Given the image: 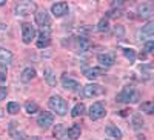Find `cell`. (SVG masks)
I'll return each instance as SVG.
<instances>
[{
    "label": "cell",
    "mask_w": 154,
    "mask_h": 140,
    "mask_svg": "<svg viewBox=\"0 0 154 140\" xmlns=\"http://www.w3.org/2000/svg\"><path fill=\"white\" fill-rule=\"evenodd\" d=\"M48 106L53 109L57 116H65L68 112V103L66 100L60 97V96H51L49 100H48Z\"/></svg>",
    "instance_id": "cell-1"
},
{
    "label": "cell",
    "mask_w": 154,
    "mask_h": 140,
    "mask_svg": "<svg viewBox=\"0 0 154 140\" xmlns=\"http://www.w3.org/2000/svg\"><path fill=\"white\" fill-rule=\"evenodd\" d=\"M139 93L134 90L133 86H125L123 90L117 94V97H116V100L119 102V103H136V102H139Z\"/></svg>",
    "instance_id": "cell-2"
},
{
    "label": "cell",
    "mask_w": 154,
    "mask_h": 140,
    "mask_svg": "<svg viewBox=\"0 0 154 140\" xmlns=\"http://www.w3.org/2000/svg\"><path fill=\"white\" fill-rule=\"evenodd\" d=\"M105 93V88L103 86H100V85H96V83H89L86 86H83V90H82V94L83 97L86 99H93V97H99Z\"/></svg>",
    "instance_id": "cell-3"
},
{
    "label": "cell",
    "mask_w": 154,
    "mask_h": 140,
    "mask_svg": "<svg viewBox=\"0 0 154 140\" xmlns=\"http://www.w3.org/2000/svg\"><path fill=\"white\" fill-rule=\"evenodd\" d=\"M35 9H37V6L32 2H19L14 6L16 16H29V14H32Z\"/></svg>",
    "instance_id": "cell-4"
},
{
    "label": "cell",
    "mask_w": 154,
    "mask_h": 140,
    "mask_svg": "<svg viewBox=\"0 0 154 140\" xmlns=\"http://www.w3.org/2000/svg\"><path fill=\"white\" fill-rule=\"evenodd\" d=\"M35 23L42 28V31H49V26H51V19H49L48 12H46L45 9L37 11V12H35Z\"/></svg>",
    "instance_id": "cell-5"
},
{
    "label": "cell",
    "mask_w": 154,
    "mask_h": 140,
    "mask_svg": "<svg viewBox=\"0 0 154 140\" xmlns=\"http://www.w3.org/2000/svg\"><path fill=\"white\" fill-rule=\"evenodd\" d=\"M88 114H89V119H91V120H99L102 117H105L106 111H105V106H103L102 102H96V103L91 105Z\"/></svg>",
    "instance_id": "cell-6"
},
{
    "label": "cell",
    "mask_w": 154,
    "mask_h": 140,
    "mask_svg": "<svg viewBox=\"0 0 154 140\" xmlns=\"http://www.w3.org/2000/svg\"><path fill=\"white\" fill-rule=\"evenodd\" d=\"M152 35H154V23H146L145 26H142V29L137 31V40L148 42V40H152Z\"/></svg>",
    "instance_id": "cell-7"
},
{
    "label": "cell",
    "mask_w": 154,
    "mask_h": 140,
    "mask_svg": "<svg viewBox=\"0 0 154 140\" xmlns=\"http://www.w3.org/2000/svg\"><path fill=\"white\" fill-rule=\"evenodd\" d=\"M35 37V28L31 23H23L22 25V39L25 43H31Z\"/></svg>",
    "instance_id": "cell-8"
},
{
    "label": "cell",
    "mask_w": 154,
    "mask_h": 140,
    "mask_svg": "<svg viewBox=\"0 0 154 140\" xmlns=\"http://www.w3.org/2000/svg\"><path fill=\"white\" fill-rule=\"evenodd\" d=\"M54 123V116L51 112H40V116L37 117V125L40 126V128H49L51 125Z\"/></svg>",
    "instance_id": "cell-9"
},
{
    "label": "cell",
    "mask_w": 154,
    "mask_h": 140,
    "mask_svg": "<svg viewBox=\"0 0 154 140\" xmlns=\"http://www.w3.org/2000/svg\"><path fill=\"white\" fill-rule=\"evenodd\" d=\"M68 11H69V6H68L66 2H57L51 6V12H53L56 17H63L65 14H68Z\"/></svg>",
    "instance_id": "cell-10"
},
{
    "label": "cell",
    "mask_w": 154,
    "mask_h": 140,
    "mask_svg": "<svg viewBox=\"0 0 154 140\" xmlns=\"http://www.w3.org/2000/svg\"><path fill=\"white\" fill-rule=\"evenodd\" d=\"M62 85L68 91H77V90H80V83L77 82V80H74V79H71V77H68V74H63L62 75Z\"/></svg>",
    "instance_id": "cell-11"
},
{
    "label": "cell",
    "mask_w": 154,
    "mask_h": 140,
    "mask_svg": "<svg viewBox=\"0 0 154 140\" xmlns=\"http://www.w3.org/2000/svg\"><path fill=\"white\" fill-rule=\"evenodd\" d=\"M152 12H154V9H152L151 3H140L137 6V14H139V17H142V19H151Z\"/></svg>",
    "instance_id": "cell-12"
},
{
    "label": "cell",
    "mask_w": 154,
    "mask_h": 140,
    "mask_svg": "<svg viewBox=\"0 0 154 140\" xmlns=\"http://www.w3.org/2000/svg\"><path fill=\"white\" fill-rule=\"evenodd\" d=\"M8 131H9V135L14 138V140H25V132H23V129L19 128V125L16 122H11L9 123Z\"/></svg>",
    "instance_id": "cell-13"
},
{
    "label": "cell",
    "mask_w": 154,
    "mask_h": 140,
    "mask_svg": "<svg viewBox=\"0 0 154 140\" xmlns=\"http://www.w3.org/2000/svg\"><path fill=\"white\" fill-rule=\"evenodd\" d=\"M97 62L100 63V68H109V66H112L114 65V54H108V53H105V54H99L97 56Z\"/></svg>",
    "instance_id": "cell-14"
},
{
    "label": "cell",
    "mask_w": 154,
    "mask_h": 140,
    "mask_svg": "<svg viewBox=\"0 0 154 140\" xmlns=\"http://www.w3.org/2000/svg\"><path fill=\"white\" fill-rule=\"evenodd\" d=\"M83 74L86 75V79L93 80V79L99 77V75H103V74H105V69H103V68H97V66H94V68H88V69H85Z\"/></svg>",
    "instance_id": "cell-15"
},
{
    "label": "cell",
    "mask_w": 154,
    "mask_h": 140,
    "mask_svg": "<svg viewBox=\"0 0 154 140\" xmlns=\"http://www.w3.org/2000/svg\"><path fill=\"white\" fill-rule=\"evenodd\" d=\"M80 132H82L80 125H79V123H74L71 128L66 129V137H69L71 140H77V138L80 137Z\"/></svg>",
    "instance_id": "cell-16"
},
{
    "label": "cell",
    "mask_w": 154,
    "mask_h": 140,
    "mask_svg": "<svg viewBox=\"0 0 154 140\" xmlns=\"http://www.w3.org/2000/svg\"><path fill=\"white\" fill-rule=\"evenodd\" d=\"M105 132L108 134V137H112V138H117L120 140L122 138V131L117 128V126H114V125H106V128H105Z\"/></svg>",
    "instance_id": "cell-17"
},
{
    "label": "cell",
    "mask_w": 154,
    "mask_h": 140,
    "mask_svg": "<svg viewBox=\"0 0 154 140\" xmlns=\"http://www.w3.org/2000/svg\"><path fill=\"white\" fill-rule=\"evenodd\" d=\"M75 45H77V49H79L80 53H85V51H88L91 48V42H89L86 37H77Z\"/></svg>",
    "instance_id": "cell-18"
},
{
    "label": "cell",
    "mask_w": 154,
    "mask_h": 140,
    "mask_svg": "<svg viewBox=\"0 0 154 140\" xmlns=\"http://www.w3.org/2000/svg\"><path fill=\"white\" fill-rule=\"evenodd\" d=\"M49 43H51L49 31H40V35H38V40H37V48H45Z\"/></svg>",
    "instance_id": "cell-19"
},
{
    "label": "cell",
    "mask_w": 154,
    "mask_h": 140,
    "mask_svg": "<svg viewBox=\"0 0 154 140\" xmlns=\"http://www.w3.org/2000/svg\"><path fill=\"white\" fill-rule=\"evenodd\" d=\"M34 77H35V69L34 68H26V69H23V72L20 75V80L23 83H29Z\"/></svg>",
    "instance_id": "cell-20"
},
{
    "label": "cell",
    "mask_w": 154,
    "mask_h": 140,
    "mask_svg": "<svg viewBox=\"0 0 154 140\" xmlns=\"http://www.w3.org/2000/svg\"><path fill=\"white\" fill-rule=\"evenodd\" d=\"M43 79L46 80V83H48L49 86H56V83H57L54 71H53V69H49V68H46V69L43 71Z\"/></svg>",
    "instance_id": "cell-21"
},
{
    "label": "cell",
    "mask_w": 154,
    "mask_h": 140,
    "mask_svg": "<svg viewBox=\"0 0 154 140\" xmlns=\"http://www.w3.org/2000/svg\"><path fill=\"white\" fill-rule=\"evenodd\" d=\"M12 60V54H11V51L8 49H3V48H0V65H3L6 66L8 63Z\"/></svg>",
    "instance_id": "cell-22"
},
{
    "label": "cell",
    "mask_w": 154,
    "mask_h": 140,
    "mask_svg": "<svg viewBox=\"0 0 154 140\" xmlns=\"http://www.w3.org/2000/svg\"><path fill=\"white\" fill-rule=\"evenodd\" d=\"M85 111H86V108H85V105H83V103H77V105L72 108V111H71V116H72V117L83 116Z\"/></svg>",
    "instance_id": "cell-23"
},
{
    "label": "cell",
    "mask_w": 154,
    "mask_h": 140,
    "mask_svg": "<svg viewBox=\"0 0 154 140\" xmlns=\"http://www.w3.org/2000/svg\"><path fill=\"white\" fill-rule=\"evenodd\" d=\"M140 111H143L146 114H152L154 112V103L151 100H146L143 103H140Z\"/></svg>",
    "instance_id": "cell-24"
},
{
    "label": "cell",
    "mask_w": 154,
    "mask_h": 140,
    "mask_svg": "<svg viewBox=\"0 0 154 140\" xmlns=\"http://www.w3.org/2000/svg\"><path fill=\"white\" fill-rule=\"evenodd\" d=\"M123 56L130 60V63H134L136 62V51L133 48H125L123 49Z\"/></svg>",
    "instance_id": "cell-25"
},
{
    "label": "cell",
    "mask_w": 154,
    "mask_h": 140,
    "mask_svg": "<svg viewBox=\"0 0 154 140\" xmlns=\"http://www.w3.org/2000/svg\"><path fill=\"white\" fill-rule=\"evenodd\" d=\"M25 109H26L28 114H35V112H38V105L35 103V102H26Z\"/></svg>",
    "instance_id": "cell-26"
},
{
    "label": "cell",
    "mask_w": 154,
    "mask_h": 140,
    "mask_svg": "<svg viewBox=\"0 0 154 140\" xmlns=\"http://www.w3.org/2000/svg\"><path fill=\"white\" fill-rule=\"evenodd\" d=\"M140 72H142V75H145L146 79H149L152 75V66L149 65V63H146V65H142L140 66Z\"/></svg>",
    "instance_id": "cell-27"
},
{
    "label": "cell",
    "mask_w": 154,
    "mask_h": 140,
    "mask_svg": "<svg viewBox=\"0 0 154 140\" xmlns=\"http://www.w3.org/2000/svg\"><path fill=\"white\" fill-rule=\"evenodd\" d=\"M97 29H99L100 32H105V31H108V29H109V23H108V17H105V19H102V20L99 22V25H97Z\"/></svg>",
    "instance_id": "cell-28"
},
{
    "label": "cell",
    "mask_w": 154,
    "mask_h": 140,
    "mask_svg": "<svg viewBox=\"0 0 154 140\" xmlns=\"http://www.w3.org/2000/svg\"><path fill=\"white\" fill-rule=\"evenodd\" d=\"M63 135H66V131H65V128H63V125H57L56 129H54V137H57L59 140H62Z\"/></svg>",
    "instance_id": "cell-29"
},
{
    "label": "cell",
    "mask_w": 154,
    "mask_h": 140,
    "mask_svg": "<svg viewBox=\"0 0 154 140\" xmlns=\"http://www.w3.org/2000/svg\"><path fill=\"white\" fill-rule=\"evenodd\" d=\"M6 109H8L9 114H17L19 109H20V105L16 103V102H9V103L6 105Z\"/></svg>",
    "instance_id": "cell-30"
},
{
    "label": "cell",
    "mask_w": 154,
    "mask_h": 140,
    "mask_svg": "<svg viewBox=\"0 0 154 140\" xmlns=\"http://www.w3.org/2000/svg\"><path fill=\"white\" fill-rule=\"evenodd\" d=\"M142 126H143V120H142V117L137 116V114H136V116H133V128H134V129H140Z\"/></svg>",
    "instance_id": "cell-31"
},
{
    "label": "cell",
    "mask_w": 154,
    "mask_h": 140,
    "mask_svg": "<svg viewBox=\"0 0 154 140\" xmlns=\"http://www.w3.org/2000/svg\"><path fill=\"white\" fill-rule=\"evenodd\" d=\"M6 80V66L0 65V82H5Z\"/></svg>",
    "instance_id": "cell-32"
},
{
    "label": "cell",
    "mask_w": 154,
    "mask_h": 140,
    "mask_svg": "<svg viewBox=\"0 0 154 140\" xmlns=\"http://www.w3.org/2000/svg\"><path fill=\"white\" fill-rule=\"evenodd\" d=\"M152 48H154V42H152V40H148V42L145 43V51H146V53H151Z\"/></svg>",
    "instance_id": "cell-33"
},
{
    "label": "cell",
    "mask_w": 154,
    "mask_h": 140,
    "mask_svg": "<svg viewBox=\"0 0 154 140\" xmlns=\"http://www.w3.org/2000/svg\"><path fill=\"white\" fill-rule=\"evenodd\" d=\"M6 94H8V90H6V88H3V86H0V102L5 100Z\"/></svg>",
    "instance_id": "cell-34"
},
{
    "label": "cell",
    "mask_w": 154,
    "mask_h": 140,
    "mask_svg": "<svg viewBox=\"0 0 154 140\" xmlns=\"http://www.w3.org/2000/svg\"><path fill=\"white\" fill-rule=\"evenodd\" d=\"M116 35H119V37H123V28L120 26V25H117V26H116Z\"/></svg>",
    "instance_id": "cell-35"
},
{
    "label": "cell",
    "mask_w": 154,
    "mask_h": 140,
    "mask_svg": "<svg viewBox=\"0 0 154 140\" xmlns=\"http://www.w3.org/2000/svg\"><path fill=\"white\" fill-rule=\"evenodd\" d=\"M28 140H40L38 137H31V138H28Z\"/></svg>",
    "instance_id": "cell-36"
},
{
    "label": "cell",
    "mask_w": 154,
    "mask_h": 140,
    "mask_svg": "<svg viewBox=\"0 0 154 140\" xmlns=\"http://www.w3.org/2000/svg\"><path fill=\"white\" fill-rule=\"evenodd\" d=\"M5 5V0H0V6H3Z\"/></svg>",
    "instance_id": "cell-37"
},
{
    "label": "cell",
    "mask_w": 154,
    "mask_h": 140,
    "mask_svg": "<svg viewBox=\"0 0 154 140\" xmlns=\"http://www.w3.org/2000/svg\"><path fill=\"white\" fill-rule=\"evenodd\" d=\"M3 116V112H2V109H0V117H2Z\"/></svg>",
    "instance_id": "cell-38"
}]
</instances>
